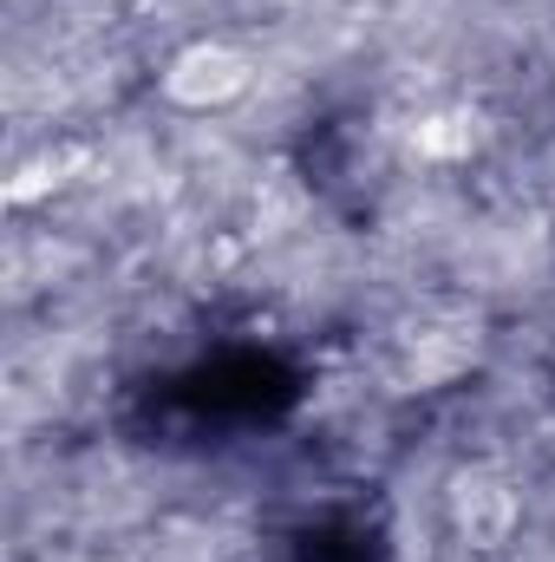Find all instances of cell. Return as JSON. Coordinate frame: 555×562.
<instances>
[{"label":"cell","mask_w":555,"mask_h":562,"mask_svg":"<svg viewBox=\"0 0 555 562\" xmlns=\"http://www.w3.org/2000/svg\"><path fill=\"white\" fill-rule=\"evenodd\" d=\"M170 92L183 105H223L229 92H242V59L223 53V46H196L170 66Z\"/></svg>","instance_id":"6da1fadb"}]
</instances>
